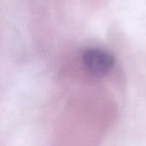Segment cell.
<instances>
[{
    "label": "cell",
    "instance_id": "1",
    "mask_svg": "<svg viewBox=\"0 0 146 146\" xmlns=\"http://www.w3.org/2000/svg\"><path fill=\"white\" fill-rule=\"evenodd\" d=\"M85 70L94 77H104L110 73L115 65V57L109 51L101 48L86 49L81 56Z\"/></svg>",
    "mask_w": 146,
    "mask_h": 146
}]
</instances>
